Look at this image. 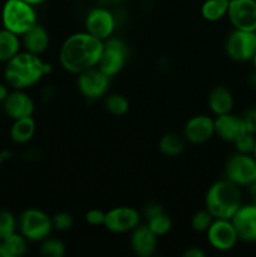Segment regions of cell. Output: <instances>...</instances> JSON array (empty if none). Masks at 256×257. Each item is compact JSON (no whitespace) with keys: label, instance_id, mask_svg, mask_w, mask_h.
Segmentation results:
<instances>
[{"label":"cell","instance_id":"obj_26","mask_svg":"<svg viewBox=\"0 0 256 257\" xmlns=\"http://www.w3.org/2000/svg\"><path fill=\"white\" fill-rule=\"evenodd\" d=\"M104 107L110 114L117 115H124L130 109V100L127 97L119 93H113V94H107L104 97Z\"/></svg>","mask_w":256,"mask_h":257},{"label":"cell","instance_id":"obj_29","mask_svg":"<svg viewBox=\"0 0 256 257\" xmlns=\"http://www.w3.org/2000/svg\"><path fill=\"white\" fill-rule=\"evenodd\" d=\"M18 220L10 211L0 210V241L17 232Z\"/></svg>","mask_w":256,"mask_h":257},{"label":"cell","instance_id":"obj_10","mask_svg":"<svg viewBox=\"0 0 256 257\" xmlns=\"http://www.w3.org/2000/svg\"><path fill=\"white\" fill-rule=\"evenodd\" d=\"M115 27H117V20H115L114 14L108 8H93L85 15V32L94 35L95 38L103 40V42L112 37Z\"/></svg>","mask_w":256,"mask_h":257},{"label":"cell","instance_id":"obj_23","mask_svg":"<svg viewBox=\"0 0 256 257\" xmlns=\"http://www.w3.org/2000/svg\"><path fill=\"white\" fill-rule=\"evenodd\" d=\"M186 147V140L182 135L170 132L163 135L158 141V150L166 157H178Z\"/></svg>","mask_w":256,"mask_h":257},{"label":"cell","instance_id":"obj_18","mask_svg":"<svg viewBox=\"0 0 256 257\" xmlns=\"http://www.w3.org/2000/svg\"><path fill=\"white\" fill-rule=\"evenodd\" d=\"M213 123H215V135L225 142L235 143L243 133H246L240 115L232 114L231 112L216 115V118H213Z\"/></svg>","mask_w":256,"mask_h":257},{"label":"cell","instance_id":"obj_32","mask_svg":"<svg viewBox=\"0 0 256 257\" xmlns=\"http://www.w3.org/2000/svg\"><path fill=\"white\" fill-rule=\"evenodd\" d=\"M256 136L251 133H243L233 145H235L236 152L245 153V155H252L253 148H255Z\"/></svg>","mask_w":256,"mask_h":257},{"label":"cell","instance_id":"obj_2","mask_svg":"<svg viewBox=\"0 0 256 257\" xmlns=\"http://www.w3.org/2000/svg\"><path fill=\"white\" fill-rule=\"evenodd\" d=\"M52 72V64L44 62L39 55L19 52L14 58L5 63V82L13 89H28L34 87Z\"/></svg>","mask_w":256,"mask_h":257},{"label":"cell","instance_id":"obj_37","mask_svg":"<svg viewBox=\"0 0 256 257\" xmlns=\"http://www.w3.org/2000/svg\"><path fill=\"white\" fill-rule=\"evenodd\" d=\"M248 195H250L251 202L256 205V181L248 186Z\"/></svg>","mask_w":256,"mask_h":257},{"label":"cell","instance_id":"obj_1","mask_svg":"<svg viewBox=\"0 0 256 257\" xmlns=\"http://www.w3.org/2000/svg\"><path fill=\"white\" fill-rule=\"evenodd\" d=\"M104 42L88 32H78L69 35L63 42L59 50V63L62 68L73 74L89 68L97 67L100 59Z\"/></svg>","mask_w":256,"mask_h":257},{"label":"cell","instance_id":"obj_34","mask_svg":"<svg viewBox=\"0 0 256 257\" xmlns=\"http://www.w3.org/2000/svg\"><path fill=\"white\" fill-rule=\"evenodd\" d=\"M85 222L89 223L90 226H104L105 222V212L98 208L89 210L84 216Z\"/></svg>","mask_w":256,"mask_h":257},{"label":"cell","instance_id":"obj_42","mask_svg":"<svg viewBox=\"0 0 256 257\" xmlns=\"http://www.w3.org/2000/svg\"><path fill=\"white\" fill-rule=\"evenodd\" d=\"M251 62H252L253 68H255V70H256V53H255V55L252 57V59H251Z\"/></svg>","mask_w":256,"mask_h":257},{"label":"cell","instance_id":"obj_4","mask_svg":"<svg viewBox=\"0 0 256 257\" xmlns=\"http://www.w3.org/2000/svg\"><path fill=\"white\" fill-rule=\"evenodd\" d=\"M3 28L22 37L38 23L34 5L24 0H7L2 9Z\"/></svg>","mask_w":256,"mask_h":257},{"label":"cell","instance_id":"obj_21","mask_svg":"<svg viewBox=\"0 0 256 257\" xmlns=\"http://www.w3.org/2000/svg\"><path fill=\"white\" fill-rule=\"evenodd\" d=\"M35 131H37V124L33 115L14 119L10 128V140L17 145H25L33 140Z\"/></svg>","mask_w":256,"mask_h":257},{"label":"cell","instance_id":"obj_14","mask_svg":"<svg viewBox=\"0 0 256 257\" xmlns=\"http://www.w3.org/2000/svg\"><path fill=\"white\" fill-rule=\"evenodd\" d=\"M182 136L191 145H203L215 136L213 118L207 114H197L191 117L183 127Z\"/></svg>","mask_w":256,"mask_h":257},{"label":"cell","instance_id":"obj_44","mask_svg":"<svg viewBox=\"0 0 256 257\" xmlns=\"http://www.w3.org/2000/svg\"><path fill=\"white\" fill-rule=\"evenodd\" d=\"M252 156H253V157H255V160H256V143H255V148H253V152H252Z\"/></svg>","mask_w":256,"mask_h":257},{"label":"cell","instance_id":"obj_12","mask_svg":"<svg viewBox=\"0 0 256 257\" xmlns=\"http://www.w3.org/2000/svg\"><path fill=\"white\" fill-rule=\"evenodd\" d=\"M141 223L138 210L128 206H118L105 212L104 227L113 233H128Z\"/></svg>","mask_w":256,"mask_h":257},{"label":"cell","instance_id":"obj_13","mask_svg":"<svg viewBox=\"0 0 256 257\" xmlns=\"http://www.w3.org/2000/svg\"><path fill=\"white\" fill-rule=\"evenodd\" d=\"M227 17L233 29L256 32V0H230Z\"/></svg>","mask_w":256,"mask_h":257},{"label":"cell","instance_id":"obj_20","mask_svg":"<svg viewBox=\"0 0 256 257\" xmlns=\"http://www.w3.org/2000/svg\"><path fill=\"white\" fill-rule=\"evenodd\" d=\"M207 104L215 115L230 113L233 108L232 93L225 85H216L208 93Z\"/></svg>","mask_w":256,"mask_h":257},{"label":"cell","instance_id":"obj_39","mask_svg":"<svg viewBox=\"0 0 256 257\" xmlns=\"http://www.w3.org/2000/svg\"><path fill=\"white\" fill-rule=\"evenodd\" d=\"M9 94V89H8L7 84H3L0 83V103H3L5 100V98Z\"/></svg>","mask_w":256,"mask_h":257},{"label":"cell","instance_id":"obj_8","mask_svg":"<svg viewBox=\"0 0 256 257\" xmlns=\"http://www.w3.org/2000/svg\"><path fill=\"white\" fill-rule=\"evenodd\" d=\"M225 52L235 62H248L256 53V32L233 29L225 40Z\"/></svg>","mask_w":256,"mask_h":257},{"label":"cell","instance_id":"obj_30","mask_svg":"<svg viewBox=\"0 0 256 257\" xmlns=\"http://www.w3.org/2000/svg\"><path fill=\"white\" fill-rule=\"evenodd\" d=\"M213 217L207 210H201L193 213L192 218H191V227L196 232H206L210 225L212 223Z\"/></svg>","mask_w":256,"mask_h":257},{"label":"cell","instance_id":"obj_11","mask_svg":"<svg viewBox=\"0 0 256 257\" xmlns=\"http://www.w3.org/2000/svg\"><path fill=\"white\" fill-rule=\"evenodd\" d=\"M206 236L211 247L221 252L232 250L238 241L232 222L225 218H213L212 223L206 231Z\"/></svg>","mask_w":256,"mask_h":257},{"label":"cell","instance_id":"obj_3","mask_svg":"<svg viewBox=\"0 0 256 257\" xmlns=\"http://www.w3.org/2000/svg\"><path fill=\"white\" fill-rule=\"evenodd\" d=\"M242 205L240 186L227 178L218 180L208 187L205 196V207L213 218L231 220Z\"/></svg>","mask_w":256,"mask_h":257},{"label":"cell","instance_id":"obj_35","mask_svg":"<svg viewBox=\"0 0 256 257\" xmlns=\"http://www.w3.org/2000/svg\"><path fill=\"white\" fill-rule=\"evenodd\" d=\"M165 212L163 210V206L158 202H148L146 203V206L143 207V217L146 220H150V218L155 217V216L160 215V213Z\"/></svg>","mask_w":256,"mask_h":257},{"label":"cell","instance_id":"obj_24","mask_svg":"<svg viewBox=\"0 0 256 257\" xmlns=\"http://www.w3.org/2000/svg\"><path fill=\"white\" fill-rule=\"evenodd\" d=\"M230 0H205L201 5V17L207 22H218L227 17Z\"/></svg>","mask_w":256,"mask_h":257},{"label":"cell","instance_id":"obj_25","mask_svg":"<svg viewBox=\"0 0 256 257\" xmlns=\"http://www.w3.org/2000/svg\"><path fill=\"white\" fill-rule=\"evenodd\" d=\"M5 246L10 257L24 256L28 251V242L29 241L24 237L20 232H14L13 235L8 236L5 240L0 241Z\"/></svg>","mask_w":256,"mask_h":257},{"label":"cell","instance_id":"obj_43","mask_svg":"<svg viewBox=\"0 0 256 257\" xmlns=\"http://www.w3.org/2000/svg\"><path fill=\"white\" fill-rule=\"evenodd\" d=\"M105 2H108V3H119V2H122V0H105Z\"/></svg>","mask_w":256,"mask_h":257},{"label":"cell","instance_id":"obj_17","mask_svg":"<svg viewBox=\"0 0 256 257\" xmlns=\"http://www.w3.org/2000/svg\"><path fill=\"white\" fill-rule=\"evenodd\" d=\"M130 233L131 250L136 256L151 257L155 255L158 246V237L151 231L147 223H140Z\"/></svg>","mask_w":256,"mask_h":257},{"label":"cell","instance_id":"obj_22","mask_svg":"<svg viewBox=\"0 0 256 257\" xmlns=\"http://www.w3.org/2000/svg\"><path fill=\"white\" fill-rule=\"evenodd\" d=\"M22 48V39L19 35L14 34L10 30L0 29V63L9 62L14 58Z\"/></svg>","mask_w":256,"mask_h":257},{"label":"cell","instance_id":"obj_36","mask_svg":"<svg viewBox=\"0 0 256 257\" xmlns=\"http://www.w3.org/2000/svg\"><path fill=\"white\" fill-rule=\"evenodd\" d=\"M183 257H205L206 252L203 250H201L200 247H190L182 253Z\"/></svg>","mask_w":256,"mask_h":257},{"label":"cell","instance_id":"obj_28","mask_svg":"<svg viewBox=\"0 0 256 257\" xmlns=\"http://www.w3.org/2000/svg\"><path fill=\"white\" fill-rule=\"evenodd\" d=\"M172 220H171V217L166 212L160 213V215L147 220V226L157 237L167 235L172 230Z\"/></svg>","mask_w":256,"mask_h":257},{"label":"cell","instance_id":"obj_19","mask_svg":"<svg viewBox=\"0 0 256 257\" xmlns=\"http://www.w3.org/2000/svg\"><path fill=\"white\" fill-rule=\"evenodd\" d=\"M20 39H22V47H24V50L37 55L43 54L50 44L49 33L45 29V27H43L39 23H37L34 27L24 33Z\"/></svg>","mask_w":256,"mask_h":257},{"label":"cell","instance_id":"obj_16","mask_svg":"<svg viewBox=\"0 0 256 257\" xmlns=\"http://www.w3.org/2000/svg\"><path fill=\"white\" fill-rule=\"evenodd\" d=\"M2 104L3 112L13 120L30 117L35 109L34 100L24 89H13Z\"/></svg>","mask_w":256,"mask_h":257},{"label":"cell","instance_id":"obj_27","mask_svg":"<svg viewBox=\"0 0 256 257\" xmlns=\"http://www.w3.org/2000/svg\"><path fill=\"white\" fill-rule=\"evenodd\" d=\"M39 252L44 257H63L67 253V247L62 240L49 236L42 241Z\"/></svg>","mask_w":256,"mask_h":257},{"label":"cell","instance_id":"obj_41","mask_svg":"<svg viewBox=\"0 0 256 257\" xmlns=\"http://www.w3.org/2000/svg\"><path fill=\"white\" fill-rule=\"evenodd\" d=\"M24 2L29 3V4L34 5V7H38V5L43 4V3H45V2H47V0H24Z\"/></svg>","mask_w":256,"mask_h":257},{"label":"cell","instance_id":"obj_31","mask_svg":"<svg viewBox=\"0 0 256 257\" xmlns=\"http://www.w3.org/2000/svg\"><path fill=\"white\" fill-rule=\"evenodd\" d=\"M73 223H74L73 216L69 212H64V211L55 213L52 217L53 230L59 231V232H65V231L70 230L73 227Z\"/></svg>","mask_w":256,"mask_h":257},{"label":"cell","instance_id":"obj_45","mask_svg":"<svg viewBox=\"0 0 256 257\" xmlns=\"http://www.w3.org/2000/svg\"><path fill=\"white\" fill-rule=\"evenodd\" d=\"M2 112H3V107H0V114H2Z\"/></svg>","mask_w":256,"mask_h":257},{"label":"cell","instance_id":"obj_7","mask_svg":"<svg viewBox=\"0 0 256 257\" xmlns=\"http://www.w3.org/2000/svg\"><path fill=\"white\" fill-rule=\"evenodd\" d=\"M225 178L235 185L250 186L256 181V160L245 153H233L225 166Z\"/></svg>","mask_w":256,"mask_h":257},{"label":"cell","instance_id":"obj_5","mask_svg":"<svg viewBox=\"0 0 256 257\" xmlns=\"http://www.w3.org/2000/svg\"><path fill=\"white\" fill-rule=\"evenodd\" d=\"M18 228L30 242H42L52 233V217L39 208H27L18 218Z\"/></svg>","mask_w":256,"mask_h":257},{"label":"cell","instance_id":"obj_6","mask_svg":"<svg viewBox=\"0 0 256 257\" xmlns=\"http://www.w3.org/2000/svg\"><path fill=\"white\" fill-rule=\"evenodd\" d=\"M130 59L127 43L118 37H109L104 40L102 55L97 67L109 78L115 77L124 69Z\"/></svg>","mask_w":256,"mask_h":257},{"label":"cell","instance_id":"obj_15","mask_svg":"<svg viewBox=\"0 0 256 257\" xmlns=\"http://www.w3.org/2000/svg\"><path fill=\"white\" fill-rule=\"evenodd\" d=\"M238 241L252 243L256 242V205H241L231 218Z\"/></svg>","mask_w":256,"mask_h":257},{"label":"cell","instance_id":"obj_9","mask_svg":"<svg viewBox=\"0 0 256 257\" xmlns=\"http://www.w3.org/2000/svg\"><path fill=\"white\" fill-rule=\"evenodd\" d=\"M77 85L83 97L88 100H98L108 94L110 78L98 67H93L78 74Z\"/></svg>","mask_w":256,"mask_h":257},{"label":"cell","instance_id":"obj_38","mask_svg":"<svg viewBox=\"0 0 256 257\" xmlns=\"http://www.w3.org/2000/svg\"><path fill=\"white\" fill-rule=\"evenodd\" d=\"M12 158V152L8 150H3L0 151V165L5 163L7 161H9Z\"/></svg>","mask_w":256,"mask_h":257},{"label":"cell","instance_id":"obj_33","mask_svg":"<svg viewBox=\"0 0 256 257\" xmlns=\"http://www.w3.org/2000/svg\"><path fill=\"white\" fill-rule=\"evenodd\" d=\"M240 117L246 132L256 136V107L247 108Z\"/></svg>","mask_w":256,"mask_h":257},{"label":"cell","instance_id":"obj_40","mask_svg":"<svg viewBox=\"0 0 256 257\" xmlns=\"http://www.w3.org/2000/svg\"><path fill=\"white\" fill-rule=\"evenodd\" d=\"M247 82H248V84H250V87L255 88L256 89V70H253V72L248 75Z\"/></svg>","mask_w":256,"mask_h":257}]
</instances>
